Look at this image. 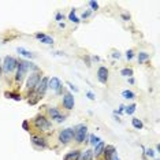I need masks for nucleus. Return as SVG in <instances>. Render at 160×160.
I'll return each mask as SVG.
<instances>
[{
    "instance_id": "1",
    "label": "nucleus",
    "mask_w": 160,
    "mask_h": 160,
    "mask_svg": "<svg viewBox=\"0 0 160 160\" xmlns=\"http://www.w3.org/2000/svg\"><path fill=\"white\" fill-rule=\"evenodd\" d=\"M17 75H15V81L17 82H21L22 79L25 78V75H26V72L29 70V63L25 60H19L18 62V66H17Z\"/></svg>"
},
{
    "instance_id": "2",
    "label": "nucleus",
    "mask_w": 160,
    "mask_h": 160,
    "mask_svg": "<svg viewBox=\"0 0 160 160\" xmlns=\"http://www.w3.org/2000/svg\"><path fill=\"white\" fill-rule=\"evenodd\" d=\"M18 66V60L14 59L12 56H6L4 58V63H3V70L6 72H11L17 68Z\"/></svg>"
},
{
    "instance_id": "3",
    "label": "nucleus",
    "mask_w": 160,
    "mask_h": 160,
    "mask_svg": "<svg viewBox=\"0 0 160 160\" xmlns=\"http://www.w3.org/2000/svg\"><path fill=\"white\" fill-rule=\"evenodd\" d=\"M86 132H88V127L85 125H78L74 130V138L77 142H82L85 141V137H86Z\"/></svg>"
},
{
    "instance_id": "4",
    "label": "nucleus",
    "mask_w": 160,
    "mask_h": 160,
    "mask_svg": "<svg viewBox=\"0 0 160 160\" xmlns=\"http://www.w3.org/2000/svg\"><path fill=\"white\" fill-rule=\"evenodd\" d=\"M72 138H74V129H70V127L62 130L59 134V141L62 144H68Z\"/></svg>"
},
{
    "instance_id": "5",
    "label": "nucleus",
    "mask_w": 160,
    "mask_h": 160,
    "mask_svg": "<svg viewBox=\"0 0 160 160\" xmlns=\"http://www.w3.org/2000/svg\"><path fill=\"white\" fill-rule=\"evenodd\" d=\"M40 79H41V77H40L38 72H34V74H32L30 77H29L28 79V89L30 90V92H33V90H36V88H37Z\"/></svg>"
},
{
    "instance_id": "6",
    "label": "nucleus",
    "mask_w": 160,
    "mask_h": 160,
    "mask_svg": "<svg viewBox=\"0 0 160 160\" xmlns=\"http://www.w3.org/2000/svg\"><path fill=\"white\" fill-rule=\"evenodd\" d=\"M34 125H36L37 129L42 130V132H45V130H48L49 127H51V123L47 121L44 116H37V118L34 119Z\"/></svg>"
},
{
    "instance_id": "7",
    "label": "nucleus",
    "mask_w": 160,
    "mask_h": 160,
    "mask_svg": "<svg viewBox=\"0 0 160 160\" xmlns=\"http://www.w3.org/2000/svg\"><path fill=\"white\" fill-rule=\"evenodd\" d=\"M47 89H48V78L44 77L42 79H40V82H38L37 88H36L37 96H38V97L44 96V93H45V90H47Z\"/></svg>"
},
{
    "instance_id": "8",
    "label": "nucleus",
    "mask_w": 160,
    "mask_h": 160,
    "mask_svg": "<svg viewBox=\"0 0 160 160\" xmlns=\"http://www.w3.org/2000/svg\"><path fill=\"white\" fill-rule=\"evenodd\" d=\"M48 88H51L52 90H55L56 93H62V83L60 79L58 77H52L51 79H48Z\"/></svg>"
},
{
    "instance_id": "9",
    "label": "nucleus",
    "mask_w": 160,
    "mask_h": 160,
    "mask_svg": "<svg viewBox=\"0 0 160 160\" xmlns=\"http://www.w3.org/2000/svg\"><path fill=\"white\" fill-rule=\"evenodd\" d=\"M63 105L67 110H72L74 108V97H72L71 93H66L63 97Z\"/></svg>"
},
{
    "instance_id": "10",
    "label": "nucleus",
    "mask_w": 160,
    "mask_h": 160,
    "mask_svg": "<svg viewBox=\"0 0 160 160\" xmlns=\"http://www.w3.org/2000/svg\"><path fill=\"white\" fill-rule=\"evenodd\" d=\"M32 144H33L36 148H45L47 147L45 138L38 137V136H33V137H32Z\"/></svg>"
},
{
    "instance_id": "11",
    "label": "nucleus",
    "mask_w": 160,
    "mask_h": 160,
    "mask_svg": "<svg viewBox=\"0 0 160 160\" xmlns=\"http://www.w3.org/2000/svg\"><path fill=\"white\" fill-rule=\"evenodd\" d=\"M97 78L101 83H107V79H108V70L105 67H100L97 70Z\"/></svg>"
},
{
    "instance_id": "12",
    "label": "nucleus",
    "mask_w": 160,
    "mask_h": 160,
    "mask_svg": "<svg viewBox=\"0 0 160 160\" xmlns=\"http://www.w3.org/2000/svg\"><path fill=\"white\" fill-rule=\"evenodd\" d=\"M49 115L52 116V119H55L58 123H62L64 121V115H62L56 108H49Z\"/></svg>"
},
{
    "instance_id": "13",
    "label": "nucleus",
    "mask_w": 160,
    "mask_h": 160,
    "mask_svg": "<svg viewBox=\"0 0 160 160\" xmlns=\"http://www.w3.org/2000/svg\"><path fill=\"white\" fill-rule=\"evenodd\" d=\"M34 36H36V38H38L40 41L44 42V44H52L53 42V40L51 37H48V36H45L44 33H36Z\"/></svg>"
},
{
    "instance_id": "14",
    "label": "nucleus",
    "mask_w": 160,
    "mask_h": 160,
    "mask_svg": "<svg viewBox=\"0 0 160 160\" xmlns=\"http://www.w3.org/2000/svg\"><path fill=\"white\" fill-rule=\"evenodd\" d=\"M115 153V148L112 147V145H108L107 148H105L104 151V155H105V160H110L112 158V155Z\"/></svg>"
},
{
    "instance_id": "15",
    "label": "nucleus",
    "mask_w": 160,
    "mask_h": 160,
    "mask_svg": "<svg viewBox=\"0 0 160 160\" xmlns=\"http://www.w3.org/2000/svg\"><path fill=\"white\" fill-rule=\"evenodd\" d=\"M104 142H103V141H100V142L99 144H97V145H94V151H93V153L94 155H96V156H99V155H101V153H103V151H104Z\"/></svg>"
},
{
    "instance_id": "16",
    "label": "nucleus",
    "mask_w": 160,
    "mask_h": 160,
    "mask_svg": "<svg viewBox=\"0 0 160 160\" xmlns=\"http://www.w3.org/2000/svg\"><path fill=\"white\" fill-rule=\"evenodd\" d=\"M79 159V151H72L64 156V160H78Z\"/></svg>"
},
{
    "instance_id": "17",
    "label": "nucleus",
    "mask_w": 160,
    "mask_h": 160,
    "mask_svg": "<svg viewBox=\"0 0 160 160\" xmlns=\"http://www.w3.org/2000/svg\"><path fill=\"white\" fill-rule=\"evenodd\" d=\"M92 159H93V151H90V149L85 151V153L81 158V160H92Z\"/></svg>"
},
{
    "instance_id": "18",
    "label": "nucleus",
    "mask_w": 160,
    "mask_h": 160,
    "mask_svg": "<svg viewBox=\"0 0 160 160\" xmlns=\"http://www.w3.org/2000/svg\"><path fill=\"white\" fill-rule=\"evenodd\" d=\"M6 97H7V99H12V100H15V101H19V100H21V96H19V94L11 93V92H6Z\"/></svg>"
},
{
    "instance_id": "19",
    "label": "nucleus",
    "mask_w": 160,
    "mask_h": 160,
    "mask_svg": "<svg viewBox=\"0 0 160 160\" xmlns=\"http://www.w3.org/2000/svg\"><path fill=\"white\" fill-rule=\"evenodd\" d=\"M122 96L125 97V99H134V97H136V94H134L132 90H123Z\"/></svg>"
},
{
    "instance_id": "20",
    "label": "nucleus",
    "mask_w": 160,
    "mask_h": 160,
    "mask_svg": "<svg viewBox=\"0 0 160 160\" xmlns=\"http://www.w3.org/2000/svg\"><path fill=\"white\" fill-rule=\"evenodd\" d=\"M68 18H70V21H71V22H74V23H78L79 22V19L75 17V10H71L70 14H68Z\"/></svg>"
},
{
    "instance_id": "21",
    "label": "nucleus",
    "mask_w": 160,
    "mask_h": 160,
    "mask_svg": "<svg viewBox=\"0 0 160 160\" xmlns=\"http://www.w3.org/2000/svg\"><path fill=\"white\" fill-rule=\"evenodd\" d=\"M17 51H18V52H19V53H22L23 56H26V58H34V55H33V53H30V52H29V51L23 49V48H18Z\"/></svg>"
},
{
    "instance_id": "22",
    "label": "nucleus",
    "mask_w": 160,
    "mask_h": 160,
    "mask_svg": "<svg viewBox=\"0 0 160 160\" xmlns=\"http://www.w3.org/2000/svg\"><path fill=\"white\" fill-rule=\"evenodd\" d=\"M132 123H133V126H134V127H136V129H138V130H140V129H142V122H141V121H140V119L134 118V119H133V121H132Z\"/></svg>"
},
{
    "instance_id": "23",
    "label": "nucleus",
    "mask_w": 160,
    "mask_h": 160,
    "mask_svg": "<svg viewBox=\"0 0 160 160\" xmlns=\"http://www.w3.org/2000/svg\"><path fill=\"white\" fill-rule=\"evenodd\" d=\"M148 59H149V55H148V53H145V52L138 53V62H140V63H142V62L148 60Z\"/></svg>"
},
{
    "instance_id": "24",
    "label": "nucleus",
    "mask_w": 160,
    "mask_h": 160,
    "mask_svg": "<svg viewBox=\"0 0 160 160\" xmlns=\"http://www.w3.org/2000/svg\"><path fill=\"white\" fill-rule=\"evenodd\" d=\"M121 74L123 75V77H132V75H133V70H132V68H123V70L121 71Z\"/></svg>"
},
{
    "instance_id": "25",
    "label": "nucleus",
    "mask_w": 160,
    "mask_h": 160,
    "mask_svg": "<svg viewBox=\"0 0 160 160\" xmlns=\"http://www.w3.org/2000/svg\"><path fill=\"white\" fill-rule=\"evenodd\" d=\"M89 140H90L89 142L92 144V145H97V144L100 142V138H99V137H96V136H94V134H92V136H90Z\"/></svg>"
},
{
    "instance_id": "26",
    "label": "nucleus",
    "mask_w": 160,
    "mask_h": 160,
    "mask_svg": "<svg viewBox=\"0 0 160 160\" xmlns=\"http://www.w3.org/2000/svg\"><path fill=\"white\" fill-rule=\"evenodd\" d=\"M126 108V114H129V115H132L134 114V111H136V104H132V105H129V107H125Z\"/></svg>"
},
{
    "instance_id": "27",
    "label": "nucleus",
    "mask_w": 160,
    "mask_h": 160,
    "mask_svg": "<svg viewBox=\"0 0 160 160\" xmlns=\"http://www.w3.org/2000/svg\"><path fill=\"white\" fill-rule=\"evenodd\" d=\"M89 6L92 7L93 10H97V8H99V4H97L96 2H89Z\"/></svg>"
},
{
    "instance_id": "28",
    "label": "nucleus",
    "mask_w": 160,
    "mask_h": 160,
    "mask_svg": "<svg viewBox=\"0 0 160 160\" xmlns=\"http://www.w3.org/2000/svg\"><path fill=\"white\" fill-rule=\"evenodd\" d=\"M126 58H127V59H133V51L132 49H130V51H127V52H126Z\"/></svg>"
},
{
    "instance_id": "29",
    "label": "nucleus",
    "mask_w": 160,
    "mask_h": 160,
    "mask_svg": "<svg viewBox=\"0 0 160 160\" xmlns=\"http://www.w3.org/2000/svg\"><path fill=\"white\" fill-rule=\"evenodd\" d=\"M22 127L25 130H29V123H28V121H25L23 123H22Z\"/></svg>"
},
{
    "instance_id": "30",
    "label": "nucleus",
    "mask_w": 160,
    "mask_h": 160,
    "mask_svg": "<svg viewBox=\"0 0 160 160\" xmlns=\"http://www.w3.org/2000/svg\"><path fill=\"white\" fill-rule=\"evenodd\" d=\"M68 86H70V88H71L72 90H74V92H77V90H78V89H77V88H75V86H74V85H72V83H71V82H68Z\"/></svg>"
},
{
    "instance_id": "31",
    "label": "nucleus",
    "mask_w": 160,
    "mask_h": 160,
    "mask_svg": "<svg viewBox=\"0 0 160 160\" xmlns=\"http://www.w3.org/2000/svg\"><path fill=\"white\" fill-rule=\"evenodd\" d=\"M88 97H89L90 100H94V94L92 92H88Z\"/></svg>"
},
{
    "instance_id": "32",
    "label": "nucleus",
    "mask_w": 160,
    "mask_h": 160,
    "mask_svg": "<svg viewBox=\"0 0 160 160\" xmlns=\"http://www.w3.org/2000/svg\"><path fill=\"white\" fill-rule=\"evenodd\" d=\"M147 155L152 158V156H153V151H152V149H148V151H147Z\"/></svg>"
},
{
    "instance_id": "33",
    "label": "nucleus",
    "mask_w": 160,
    "mask_h": 160,
    "mask_svg": "<svg viewBox=\"0 0 160 160\" xmlns=\"http://www.w3.org/2000/svg\"><path fill=\"white\" fill-rule=\"evenodd\" d=\"M112 56H114V58H118V59H119V58H121V53H119V52H116V51H115V52L112 53Z\"/></svg>"
},
{
    "instance_id": "34",
    "label": "nucleus",
    "mask_w": 160,
    "mask_h": 160,
    "mask_svg": "<svg viewBox=\"0 0 160 160\" xmlns=\"http://www.w3.org/2000/svg\"><path fill=\"white\" fill-rule=\"evenodd\" d=\"M90 15V11H86V12H83L82 14V18H88Z\"/></svg>"
},
{
    "instance_id": "35",
    "label": "nucleus",
    "mask_w": 160,
    "mask_h": 160,
    "mask_svg": "<svg viewBox=\"0 0 160 160\" xmlns=\"http://www.w3.org/2000/svg\"><path fill=\"white\" fill-rule=\"evenodd\" d=\"M123 111H125V105H121V108H119V114H121V112H123Z\"/></svg>"
},
{
    "instance_id": "36",
    "label": "nucleus",
    "mask_w": 160,
    "mask_h": 160,
    "mask_svg": "<svg viewBox=\"0 0 160 160\" xmlns=\"http://www.w3.org/2000/svg\"><path fill=\"white\" fill-rule=\"evenodd\" d=\"M62 18H63V17H62V14H58V15H56V19H58V21H60Z\"/></svg>"
},
{
    "instance_id": "37",
    "label": "nucleus",
    "mask_w": 160,
    "mask_h": 160,
    "mask_svg": "<svg viewBox=\"0 0 160 160\" xmlns=\"http://www.w3.org/2000/svg\"><path fill=\"white\" fill-rule=\"evenodd\" d=\"M112 160H119L118 158H116V155H115V153H114V155H112Z\"/></svg>"
}]
</instances>
